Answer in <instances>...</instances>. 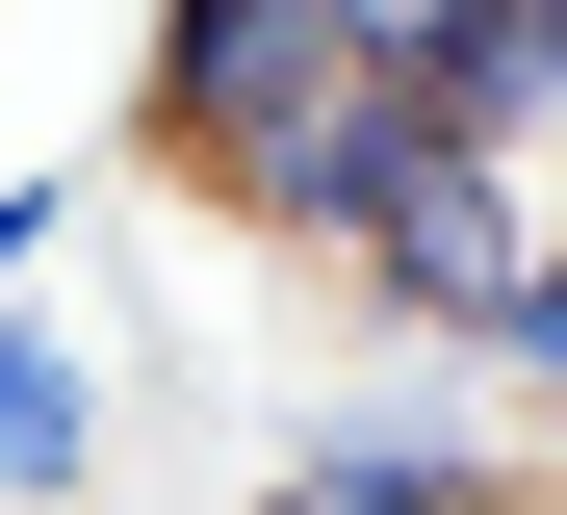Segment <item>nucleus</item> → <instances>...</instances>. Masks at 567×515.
<instances>
[{"mask_svg": "<svg viewBox=\"0 0 567 515\" xmlns=\"http://www.w3.org/2000/svg\"><path fill=\"white\" fill-rule=\"evenodd\" d=\"M155 130L207 155L258 233H336V258H361V206H388V155H413L388 0H207V27L155 52Z\"/></svg>", "mask_w": 567, "mask_h": 515, "instance_id": "nucleus-1", "label": "nucleus"}, {"mask_svg": "<svg viewBox=\"0 0 567 515\" xmlns=\"http://www.w3.org/2000/svg\"><path fill=\"white\" fill-rule=\"evenodd\" d=\"M516 258H542V206H516V155H388V206H361V284H388L413 309V336H491V309H516Z\"/></svg>", "mask_w": 567, "mask_h": 515, "instance_id": "nucleus-2", "label": "nucleus"}, {"mask_svg": "<svg viewBox=\"0 0 567 515\" xmlns=\"http://www.w3.org/2000/svg\"><path fill=\"white\" fill-rule=\"evenodd\" d=\"M388 78L439 155H516V130H567V0H388Z\"/></svg>", "mask_w": 567, "mask_h": 515, "instance_id": "nucleus-3", "label": "nucleus"}, {"mask_svg": "<svg viewBox=\"0 0 567 515\" xmlns=\"http://www.w3.org/2000/svg\"><path fill=\"white\" fill-rule=\"evenodd\" d=\"M78 464H104V387H78V336L0 309V490H78Z\"/></svg>", "mask_w": 567, "mask_h": 515, "instance_id": "nucleus-4", "label": "nucleus"}, {"mask_svg": "<svg viewBox=\"0 0 567 515\" xmlns=\"http://www.w3.org/2000/svg\"><path fill=\"white\" fill-rule=\"evenodd\" d=\"M491 361H516V387H567V233L516 258V309H491Z\"/></svg>", "mask_w": 567, "mask_h": 515, "instance_id": "nucleus-5", "label": "nucleus"}, {"mask_svg": "<svg viewBox=\"0 0 567 515\" xmlns=\"http://www.w3.org/2000/svg\"><path fill=\"white\" fill-rule=\"evenodd\" d=\"M78 233V181H0V309H27V258Z\"/></svg>", "mask_w": 567, "mask_h": 515, "instance_id": "nucleus-6", "label": "nucleus"}, {"mask_svg": "<svg viewBox=\"0 0 567 515\" xmlns=\"http://www.w3.org/2000/svg\"><path fill=\"white\" fill-rule=\"evenodd\" d=\"M258 515H388V490H310V464H284V490H258Z\"/></svg>", "mask_w": 567, "mask_h": 515, "instance_id": "nucleus-7", "label": "nucleus"}, {"mask_svg": "<svg viewBox=\"0 0 567 515\" xmlns=\"http://www.w3.org/2000/svg\"><path fill=\"white\" fill-rule=\"evenodd\" d=\"M464 515H567V490H464Z\"/></svg>", "mask_w": 567, "mask_h": 515, "instance_id": "nucleus-8", "label": "nucleus"}]
</instances>
